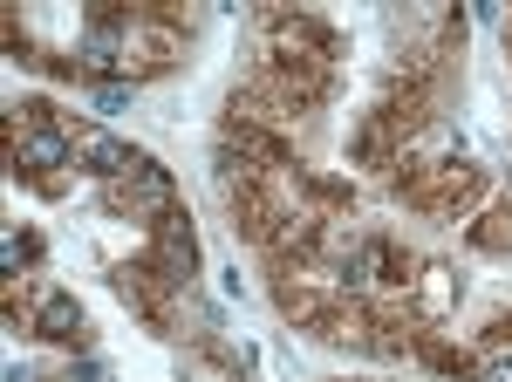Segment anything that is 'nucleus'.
Returning a JSON list of instances; mask_svg holds the SVG:
<instances>
[{
	"mask_svg": "<svg viewBox=\"0 0 512 382\" xmlns=\"http://www.w3.org/2000/svg\"><path fill=\"white\" fill-rule=\"evenodd\" d=\"M35 260H41V232L35 226L0 232V267H7V280H21V267H35Z\"/></svg>",
	"mask_w": 512,
	"mask_h": 382,
	"instance_id": "nucleus-15",
	"label": "nucleus"
},
{
	"mask_svg": "<svg viewBox=\"0 0 512 382\" xmlns=\"http://www.w3.org/2000/svg\"><path fill=\"white\" fill-rule=\"evenodd\" d=\"M110 280H117L123 301L144 314V328H151V335H171V294H178V287H171L151 260H123V267H110Z\"/></svg>",
	"mask_w": 512,
	"mask_h": 382,
	"instance_id": "nucleus-5",
	"label": "nucleus"
},
{
	"mask_svg": "<svg viewBox=\"0 0 512 382\" xmlns=\"http://www.w3.org/2000/svg\"><path fill=\"white\" fill-rule=\"evenodd\" d=\"M137 164H144V157L130 151L117 130H96V123H89V130H76V171H89L96 185H117V178H130V171H137Z\"/></svg>",
	"mask_w": 512,
	"mask_h": 382,
	"instance_id": "nucleus-8",
	"label": "nucleus"
},
{
	"mask_svg": "<svg viewBox=\"0 0 512 382\" xmlns=\"http://www.w3.org/2000/svg\"><path fill=\"white\" fill-rule=\"evenodd\" d=\"M410 280H417V260L390 232H369V294H410Z\"/></svg>",
	"mask_w": 512,
	"mask_h": 382,
	"instance_id": "nucleus-12",
	"label": "nucleus"
},
{
	"mask_svg": "<svg viewBox=\"0 0 512 382\" xmlns=\"http://www.w3.org/2000/svg\"><path fill=\"white\" fill-rule=\"evenodd\" d=\"M144 260H151V267H158L164 280L185 294V280L198 273V232H192V219H185V212L158 219V226H151V253H144Z\"/></svg>",
	"mask_w": 512,
	"mask_h": 382,
	"instance_id": "nucleus-6",
	"label": "nucleus"
},
{
	"mask_svg": "<svg viewBox=\"0 0 512 382\" xmlns=\"http://www.w3.org/2000/svg\"><path fill=\"white\" fill-rule=\"evenodd\" d=\"M451 307H458V273L451 267H417V280H410V321H417V328H437Z\"/></svg>",
	"mask_w": 512,
	"mask_h": 382,
	"instance_id": "nucleus-11",
	"label": "nucleus"
},
{
	"mask_svg": "<svg viewBox=\"0 0 512 382\" xmlns=\"http://www.w3.org/2000/svg\"><path fill=\"white\" fill-rule=\"evenodd\" d=\"M465 246H472V253H492V260H499V253H512V198L478 212L472 226H465Z\"/></svg>",
	"mask_w": 512,
	"mask_h": 382,
	"instance_id": "nucleus-14",
	"label": "nucleus"
},
{
	"mask_svg": "<svg viewBox=\"0 0 512 382\" xmlns=\"http://www.w3.org/2000/svg\"><path fill=\"white\" fill-rule=\"evenodd\" d=\"M349 157L362 164V171H403V164H410V137H403L383 110H369L362 123H355V137H349Z\"/></svg>",
	"mask_w": 512,
	"mask_h": 382,
	"instance_id": "nucleus-7",
	"label": "nucleus"
},
{
	"mask_svg": "<svg viewBox=\"0 0 512 382\" xmlns=\"http://www.w3.org/2000/svg\"><path fill=\"white\" fill-rule=\"evenodd\" d=\"M7 382H41V376L28 369V362H7Z\"/></svg>",
	"mask_w": 512,
	"mask_h": 382,
	"instance_id": "nucleus-18",
	"label": "nucleus"
},
{
	"mask_svg": "<svg viewBox=\"0 0 512 382\" xmlns=\"http://www.w3.org/2000/svg\"><path fill=\"white\" fill-rule=\"evenodd\" d=\"M62 382H103V362H96V355H76V362H69V376Z\"/></svg>",
	"mask_w": 512,
	"mask_h": 382,
	"instance_id": "nucleus-17",
	"label": "nucleus"
},
{
	"mask_svg": "<svg viewBox=\"0 0 512 382\" xmlns=\"http://www.w3.org/2000/svg\"><path fill=\"white\" fill-rule=\"evenodd\" d=\"M315 342L349 348V355H369V348H376V307L355 301V294H342V301L328 307V321L315 328Z\"/></svg>",
	"mask_w": 512,
	"mask_h": 382,
	"instance_id": "nucleus-9",
	"label": "nucleus"
},
{
	"mask_svg": "<svg viewBox=\"0 0 512 382\" xmlns=\"http://www.w3.org/2000/svg\"><path fill=\"white\" fill-rule=\"evenodd\" d=\"M103 212H110V219H130V226H158V219L178 212V178L164 171L158 157H144L130 178L103 185Z\"/></svg>",
	"mask_w": 512,
	"mask_h": 382,
	"instance_id": "nucleus-3",
	"label": "nucleus"
},
{
	"mask_svg": "<svg viewBox=\"0 0 512 382\" xmlns=\"http://www.w3.org/2000/svg\"><path fill=\"white\" fill-rule=\"evenodd\" d=\"M69 164H76V130H62L48 96H28L7 110V178L35 185V178H55Z\"/></svg>",
	"mask_w": 512,
	"mask_h": 382,
	"instance_id": "nucleus-1",
	"label": "nucleus"
},
{
	"mask_svg": "<svg viewBox=\"0 0 512 382\" xmlns=\"http://www.w3.org/2000/svg\"><path fill=\"white\" fill-rule=\"evenodd\" d=\"M28 335H41V342H55V348H82V307H76V294L48 287V294L35 301V314H28Z\"/></svg>",
	"mask_w": 512,
	"mask_h": 382,
	"instance_id": "nucleus-10",
	"label": "nucleus"
},
{
	"mask_svg": "<svg viewBox=\"0 0 512 382\" xmlns=\"http://www.w3.org/2000/svg\"><path fill=\"white\" fill-rule=\"evenodd\" d=\"M260 28H267V62H328L335 69V55H342L335 28L315 14H294V7H274Z\"/></svg>",
	"mask_w": 512,
	"mask_h": 382,
	"instance_id": "nucleus-4",
	"label": "nucleus"
},
{
	"mask_svg": "<svg viewBox=\"0 0 512 382\" xmlns=\"http://www.w3.org/2000/svg\"><path fill=\"white\" fill-rule=\"evenodd\" d=\"M506 62H512V14H506Z\"/></svg>",
	"mask_w": 512,
	"mask_h": 382,
	"instance_id": "nucleus-19",
	"label": "nucleus"
},
{
	"mask_svg": "<svg viewBox=\"0 0 512 382\" xmlns=\"http://www.w3.org/2000/svg\"><path fill=\"white\" fill-rule=\"evenodd\" d=\"M96 110L123 116V110H130V82H96Z\"/></svg>",
	"mask_w": 512,
	"mask_h": 382,
	"instance_id": "nucleus-16",
	"label": "nucleus"
},
{
	"mask_svg": "<svg viewBox=\"0 0 512 382\" xmlns=\"http://www.w3.org/2000/svg\"><path fill=\"white\" fill-rule=\"evenodd\" d=\"M417 355L431 362L444 382H478V355L465 342H444V335H417Z\"/></svg>",
	"mask_w": 512,
	"mask_h": 382,
	"instance_id": "nucleus-13",
	"label": "nucleus"
},
{
	"mask_svg": "<svg viewBox=\"0 0 512 382\" xmlns=\"http://www.w3.org/2000/svg\"><path fill=\"white\" fill-rule=\"evenodd\" d=\"M396 191L424 219H465V212H478V198H485V171L458 151L451 157H410L396 171Z\"/></svg>",
	"mask_w": 512,
	"mask_h": 382,
	"instance_id": "nucleus-2",
	"label": "nucleus"
}]
</instances>
